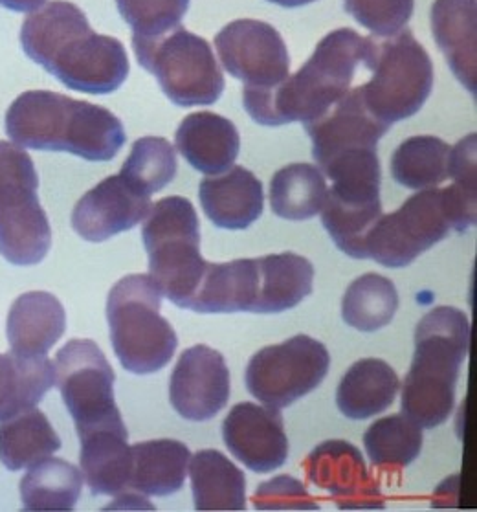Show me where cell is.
I'll list each match as a JSON object with an SVG mask.
<instances>
[{
	"mask_svg": "<svg viewBox=\"0 0 477 512\" xmlns=\"http://www.w3.org/2000/svg\"><path fill=\"white\" fill-rule=\"evenodd\" d=\"M24 54L70 90L111 94L129 76L122 41L96 34L85 12L68 0H52L26 17L21 28Z\"/></svg>",
	"mask_w": 477,
	"mask_h": 512,
	"instance_id": "obj_1",
	"label": "cell"
},
{
	"mask_svg": "<svg viewBox=\"0 0 477 512\" xmlns=\"http://www.w3.org/2000/svg\"><path fill=\"white\" fill-rule=\"evenodd\" d=\"M13 144L35 151H65L89 162H111L127 134L114 112L50 90H28L6 112Z\"/></svg>",
	"mask_w": 477,
	"mask_h": 512,
	"instance_id": "obj_2",
	"label": "cell"
},
{
	"mask_svg": "<svg viewBox=\"0 0 477 512\" xmlns=\"http://www.w3.org/2000/svg\"><path fill=\"white\" fill-rule=\"evenodd\" d=\"M364 52L366 37L353 28L333 30L296 74L270 89L245 87V111L254 122L268 127L312 122L351 89Z\"/></svg>",
	"mask_w": 477,
	"mask_h": 512,
	"instance_id": "obj_3",
	"label": "cell"
},
{
	"mask_svg": "<svg viewBox=\"0 0 477 512\" xmlns=\"http://www.w3.org/2000/svg\"><path fill=\"white\" fill-rule=\"evenodd\" d=\"M470 351V320L455 307H435L415 329V355L402 384V415L437 428L455 408V388Z\"/></svg>",
	"mask_w": 477,
	"mask_h": 512,
	"instance_id": "obj_4",
	"label": "cell"
},
{
	"mask_svg": "<svg viewBox=\"0 0 477 512\" xmlns=\"http://www.w3.org/2000/svg\"><path fill=\"white\" fill-rule=\"evenodd\" d=\"M477 190L459 182L419 190L397 212L378 219L366 239L367 259L388 268H404L446 235L476 224Z\"/></svg>",
	"mask_w": 477,
	"mask_h": 512,
	"instance_id": "obj_5",
	"label": "cell"
},
{
	"mask_svg": "<svg viewBox=\"0 0 477 512\" xmlns=\"http://www.w3.org/2000/svg\"><path fill=\"white\" fill-rule=\"evenodd\" d=\"M162 298V290L149 274L125 276L109 292L112 349L129 373H156L166 368L177 351V333L160 314Z\"/></svg>",
	"mask_w": 477,
	"mask_h": 512,
	"instance_id": "obj_6",
	"label": "cell"
},
{
	"mask_svg": "<svg viewBox=\"0 0 477 512\" xmlns=\"http://www.w3.org/2000/svg\"><path fill=\"white\" fill-rule=\"evenodd\" d=\"M149 276L167 300L189 309L208 261L200 254L199 215L186 197H164L151 204L142 226Z\"/></svg>",
	"mask_w": 477,
	"mask_h": 512,
	"instance_id": "obj_7",
	"label": "cell"
},
{
	"mask_svg": "<svg viewBox=\"0 0 477 512\" xmlns=\"http://www.w3.org/2000/svg\"><path fill=\"white\" fill-rule=\"evenodd\" d=\"M362 63L373 72L360 85L364 103L388 125L417 114L432 94V57L410 28L391 37H366Z\"/></svg>",
	"mask_w": 477,
	"mask_h": 512,
	"instance_id": "obj_8",
	"label": "cell"
},
{
	"mask_svg": "<svg viewBox=\"0 0 477 512\" xmlns=\"http://www.w3.org/2000/svg\"><path fill=\"white\" fill-rule=\"evenodd\" d=\"M52 248V228L39 202L30 155L0 140V256L15 267L39 265Z\"/></svg>",
	"mask_w": 477,
	"mask_h": 512,
	"instance_id": "obj_9",
	"label": "cell"
},
{
	"mask_svg": "<svg viewBox=\"0 0 477 512\" xmlns=\"http://www.w3.org/2000/svg\"><path fill=\"white\" fill-rule=\"evenodd\" d=\"M322 173L333 180L323 201V228L344 254L367 259V234L382 217V166L377 151L340 156Z\"/></svg>",
	"mask_w": 477,
	"mask_h": 512,
	"instance_id": "obj_10",
	"label": "cell"
},
{
	"mask_svg": "<svg viewBox=\"0 0 477 512\" xmlns=\"http://www.w3.org/2000/svg\"><path fill=\"white\" fill-rule=\"evenodd\" d=\"M133 50L140 67L155 76L178 107L213 105L221 100L224 76L204 37L177 26L158 37L133 35Z\"/></svg>",
	"mask_w": 477,
	"mask_h": 512,
	"instance_id": "obj_11",
	"label": "cell"
},
{
	"mask_svg": "<svg viewBox=\"0 0 477 512\" xmlns=\"http://www.w3.org/2000/svg\"><path fill=\"white\" fill-rule=\"evenodd\" d=\"M331 355L320 340L298 334L276 346L263 347L246 366V390L268 408L283 410L322 384Z\"/></svg>",
	"mask_w": 477,
	"mask_h": 512,
	"instance_id": "obj_12",
	"label": "cell"
},
{
	"mask_svg": "<svg viewBox=\"0 0 477 512\" xmlns=\"http://www.w3.org/2000/svg\"><path fill=\"white\" fill-rule=\"evenodd\" d=\"M56 386L72 415L78 435L105 426L123 424L116 406V375L100 346L87 338H76L59 349Z\"/></svg>",
	"mask_w": 477,
	"mask_h": 512,
	"instance_id": "obj_13",
	"label": "cell"
},
{
	"mask_svg": "<svg viewBox=\"0 0 477 512\" xmlns=\"http://www.w3.org/2000/svg\"><path fill=\"white\" fill-rule=\"evenodd\" d=\"M222 67L250 89H270L290 74L285 39L272 24L237 19L215 35Z\"/></svg>",
	"mask_w": 477,
	"mask_h": 512,
	"instance_id": "obj_14",
	"label": "cell"
},
{
	"mask_svg": "<svg viewBox=\"0 0 477 512\" xmlns=\"http://www.w3.org/2000/svg\"><path fill=\"white\" fill-rule=\"evenodd\" d=\"M307 478L331 494L342 511L384 509L380 483L367 470L362 452L347 441H325L303 463Z\"/></svg>",
	"mask_w": 477,
	"mask_h": 512,
	"instance_id": "obj_15",
	"label": "cell"
},
{
	"mask_svg": "<svg viewBox=\"0 0 477 512\" xmlns=\"http://www.w3.org/2000/svg\"><path fill=\"white\" fill-rule=\"evenodd\" d=\"M230 399V369L217 349L193 346L186 349L169 379V401L175 412L204 423L217 417Z\"/></svg>",
	"mask_w": 477,
	"mask_h": 512,
	"instance_id": "obj_16",
	"label": "cell"
},
{
	"mask_svg": "<svg viewBox=\"0 0 477 512\" xmlns=\"http://www.w3.org/2000/svg\"><path fill=\"white\" fill-rule=\"evenodd\" d=\"M224 445L246 468L257 474L274 472L289 457V437L276 408L239 402L222 423Z\"/></svg>",
	"mask_w": 477,
	"mask_h": 512,
	"instance_id": "obj_17",
	"label": "cell"
},
{
	"mask_svg": "<svg viewBox=\"0 0 477 512\" xmlns=\"http://www.w3.org/2000/svg\"><path fill=\"white\" fill-rule=\"evenodd\" d=\"M389 127L367 109L360 87L347 90L320 118L303 123V129L311 136L312 156L318 167L345 153L377 149Z\"/></svg>",
	"mask_w": 477,
	"mask_h": 512,
	"instance_id": "obj_18",
	"label": "cell"
},
{
	"mask_svg": "<svg viewBox=\"0 0 477 512\" xmlns=\"http://www.w3.org/2000/svg\"><path fill=\"white\" fill-rule=\"evenodd\" d=\"M151 204V197L122 175H111L79 199L72 212V228L85 241L103 243L142 223Z\"/></svg>",
	"mask_w": 477,
	"mask_h": 512,
	"instance_id": "obj_19",
	"label": "cell"
},
{
	"mask_svg": "<svg viewBox=\"0 0 477 512\" xmlns=\"http://www.w3.org/2000/svg\"><path fill=\"white\" fill-rule=\"evenodd\" d=\"M199 199L206 217L222 230H246L265 210L263 184L243 166L202 180Z\"/></svg>",
	"mask_w": 477,
	"mask_h": 512,
	"instance_id": "obj_20",
	"label": "cell"
},
{
	"mask_svg": "<svg viewBox=\"0 0 477 512\" xmlns=\"http://www.w3.org/2000/svg\"><path fill=\"white\" fill-rule=\"evenodd\" d=\"M177 149L204 175H221L235 164L241 136L235 123L210 111L193 112L178 125Z\"/></svg>",
	"mask_w": 477,
	"mask_h": 512,
	"instance_id": "obj_21",
	"label": "cell"
},
{
	"mask_svg": "<svg viewBox=\"0 0 477 512\" xmlns=\"http://www.w3.org/2000/svg\"><path fill=\"white\" fill-rule=\"evenodd\" d=\"M65 331L67 312L54 294L32 290L13 301L6 333L15 355L46 357Z\"/></svg>",
	"mask_w": 477,
	"mask_h": 512,
	"instance_id": "obj_22",
	"label": "cell"
},
{
	"mask_svg": "<svg viewBox=\"0 0 477 512\" xmlns=\"http://www.w3.org/2000/svg\"><path fill=\"white\" fill-rule=\"evenodd\" d=\"M430 23L433 39L441 48L455 78L476 94V0H433Z\"/></svg>",
	"mask_w": 477,
	"mask_h": 512,
	"instance_id": "obj_23",
	"label": "cell"
},
{
	"mask_svg": "<svg viewBox=\"0 0 477 512\" xmlns=\"http://www.w3.org/2000/svg\"><path fill=\"white\" fill-rule=\"evenodd\" d=\"M261 290V267L257 259L208 263L189 311L199 314L256 312Z\"/></svg>",
	"mask_w": 477,
	"mask_h": 512,
	"instance_id": "obj_24",
	"label": "cell"
},
{
	"mask_svg": "<svg viewBox=\"0 0 477 512\" xmlns=\"http://www.w3.org/2000/svg\"><path fill=\"white\" fill-rule=\"evenodd\" d=\"M81 474L94 496H122L131 478V446L125 423L79 435Z\"/></svg>",
	"mask_w": 477,
	"mask_h": 512,
	"instance_id": "obj_25",
	"label": "cell"
},
{
	"mask_svg": "<svg viewBox=\"0 0 477 512\" xmlns=\"http://www.w3.org/2000/svg\"><path fill=\"white\" fill-rule=\"evenodd\" d=\"M400 380L397 371L380 358H362L347 369L336 390L338 410L345 417L364 421L384 413L397 399Z\"/></svg>",
	"mask_w": 477,
	"mask_h": 512,
	"instance_id": "obj_26",
	"label": "cell"
},
{
	"mask_svg": "<svg viewBox=\"0 0 477 512\" xmlns=\"http://www.w3.org/2000/svg\"><path fill=\"white\" fill-rule=\"evenodd\" d=\"M129 494L171 496L184 487L191 452L173 439H158L131 446Z\"/></svg>",
	"mask_w": 477,
	"mask_h": 512,
	"instance_id": "obj_27",
	"label": "cell"
},
{
	"mask_svg": "<svg viewBox=\"0 0 477 512\" xmlns=\"http://www.w3.org/2000/svg\"><path fill=\"white\" fill-rule=\"evenodd\" d=\"M197 511H245L246 476L217 450H199L189 459Z\"/></svg>",
	"mask_w": 477,
	"mask_h": 512,
	"instance_id": "obj_28",
	"label": "cell"
},
{
	"mask_svg": "<svg viewBox=\"0 0 477 512\" xmlns=\"http://www.w3.org/2000/svg\"><path fill=\"white\" fill-rule=\"evenodd\" d=\"M56 386V368L48 357L0 355V421L34 408Z\"/></svg>",
	"mask_w": 477,
	"mask_h": 512,
	"instance_id": "obj_29",
	"label": "cell"
},
{
	"mask_svg": "<svg viewBox=\"0 0 477 512\" xmlns=\"http://www.w3.org/2000/svg\"><path fill=\"white\" fill-rule=\"evenodd\" d=\"M261 290L256 314H274L298 307L311 296L314 267L307 257L294 252L259 257Z\"/></svg>",
	"mask_w": 477,
	"mask_h": 512,
	"instance_id": "obj_30",
	"label": "cell"
},
{
	"mask_svg": "<svg viewBox=\"0 0 477 512\" xmlns=\"http://www.w3.org/2000/svg\"><path fill=\"white\" fill-rule=\"evenodd\" d=\"M61 439L45 413L28 408L0 421V461L8 470H23L56 454Z\"/></svg>",
	"mask_w": 477,
	"mask_h": 512,
	"instance_id": "obj_31",
	"label": "cell"
},
{
	"mask_svg": "<svg viewBox=\"0 0 477 512\" xmlns=\"http://www.w3.org/2000/svg\"><path fill=\"white\" fill-rule=\"evenodd\" d=\"M83 489V474L59 457H45L21 481L24 511H72Z\"/></svg>",
	"mask_w": 477,
	"mask_h": 512,
	"instance_id": "obj_32",
	"label": "cell"
},
{
	"mask_svg": "<svg viewBox=\"0 0 477 512\" xmlns=\"http://www.w3.org/2000/svg\"><path fill=\"white\" fill-rule=\"evenodd\" d=\"M322 169L312 164H290L270 180V206L281 219L301 223L322 212L327 195Z\"/></svg>",
	"mask_w": 477,
	"mask_h": 512,
	"instance_id": "obj_33",
	"label": "cell"
},
{
	"mask_svg": "<svg viewBox=\"0 0 477 512\" xmlns=\"http://www.w3.org/2000/svg\"><path fill=\"white\" fill-rule=\"evenodd\" d=\"M450 153L452 145L437 136H411L391 156L393 180L410 190L435 188L450 177Z\"/></svg>",
	"mask_w": 477,
	"mask_h": 512,
	"instance_id": "obj_34",
	"label": "cell"
},
{
	"mask_svg": "<svg viewBox=\"0 0 477 512\" xmlns=\"http://www.w3.org/2000/svg\"><path fill=\"white\" fill-rule=\"evenodd\" d=\"M399 309V292L391 279L380 274L356 278L342 301L344 322L362 333H375L393 322Z\"/></svg>",
	"mask_w": 477,
	"mask_h": 512,
	"instance_id": "obj_35",
	"label": "cell"
},
{
	"mask_svg": "<svg viewBox=\"0 0 477 512\" xmlns=\"http://www.w3.org/2000/svg\"><path fill=\"white\" fill-rule=\"evenodd\" d=\"M422 428L406 415L382 417L367 428L364 446L371 465L388 472H399L421 456Z\"/></svg>",
	"mask_w": 477,
	"mask_h": 512,
	"instance_id": "obj_36",
	"label": "cell"
},
{
	"mask_svg": "<svg viewBox=\"0 0 477 512\" xmlns=\"http://www.w3.org/2000/svg\"><path fill=\"white\" fill-rule=\"evenodd\" d=\"M177 149L162 136H144L133 144L123 162L122 175L133 188L153 197L177 177Z\"/></svg>",
	"mask_w": 477,
	"mask_h": 512,
	"instance_id": "obj_37",
	"label": "cell"
},
{
	"mask_svg": "<svg viewBox=\"0 0 477 512\" xmlns=\"http://www.w3.org/2000/svg\"><path fill=\"white\" fill-rule=\"evenodd\" d=\"M123 21L136 37H158L182 23L189 0H116Z\"/></svg>",
	"mask_w": 477,
	"mask_h": 512,
	"instance_id": "obj_38",
	"label": "cell"
},
{
	"mask_svg": "<svg viewBox=\"0 0 477 512\" xmlns=\"http://www.w3.org/2000/svg\"><path fill=\"white\" fill-rule=\"evenodd\" d=\"M344 8L375 37H391L410 23L415 0H344Z\"/></svg>",
	"mask_w": 477,
	"mask_h": 512,
	"instance_id": "obj_39",
	"label": "cell"
},
{
	"mask_svg": "<svg viewBox=\"0 0 477 512\" xmlns=\"http://www.w3.org/2000/svg\"><path fill=\"white\" fill-rule=\"evenodd\" d=\"M252 501L256 511H320V503L300 479L292 476H278L261 483Z\"/></svg>",
	"mask_w": 477,
	"mask_h": 512,
	"instance_id": "obj_40",
	"label": "cell"
},
{
	"mask_svg": "<svg viewBox=\"0 0 477 512\" xmlns=\"http://www.w3.org/2000/svg\"><path fill=\"white\" fill-rule=\"evenodd\" d=\"M450 177L454 182L477 190L476 133L468 134L452 147Z\"/></svg>",
	"mask_w": 477,
	"mask_h": 512,
	"instance_id": "obj_41",
	"label": "cell"
},
{
	"mask_svg": "<svg viewBox=\"0 0 477 512\" xmlns=\"http://www.w3.org/2000/svg\"><path fill=\"white\" fill-rule=\"evenodd\" d=\"M48 0H0V6L17 13H32L43 8Z\"/></svg>",
	"mask_w": 477,
	"mask_h": 512,
	"instance_id": "obj_42",
	"label": "cell"
},
{
	"mask_svg": "<svg viewBox=\"0 0 477 512\" xmlns=\"http://www.w3.org/2000/svg\"><path fill=\"white\" fill-rule=\"evenodd\" d=\"M268 2H274V4H278V6H283V8H298V6L311 4L314 0H268Z\"/></svg>",
	"mask_w": 477,
	"mask_h": 512,
	"instance_id": "obj_43",
	"label": "cell"
}]
</instances>
